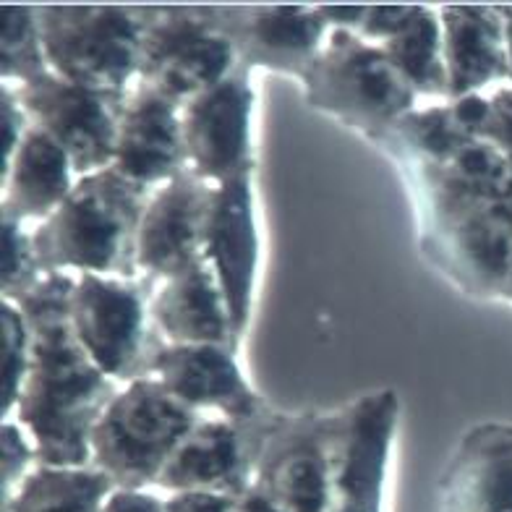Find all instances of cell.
Listing matches in <instances>:
<instances>
[{"instance_id":"cell-2","label":"cell","mask_w":512,"mask_h":512,"mask_svg":"<svg viewBox=\"0 0 512 512\" xmlns=\"http://www.w3.org/2000/svg\"><path fill=\"white\" fill-rule=\"evenodd\" d=\"M147 196L113 168L76 178L66 202L32 228L42 270L136 280L134 241Z\"/></svg>"},{"instance_id":"cell-6","label":"cell","mask_w":512,"mask_h":512,"mask_svg":"<svg viewBox=\"0 0 512 512\" xmlns=\"http://www.w3.org/2000/svg\"><path fill=\"white\" fill-rule=\"evenodd\" d=\"M196 416L155 377L131 379L105 405L92 432V465L113 486L149 489Z\"/></svg>"},{"instance_id":"cell-27","label":"cell","mask_w":512,"mask_h":512,"mask_svg":"<svg viewBox=\"0 0 512 512\" xmlns=\"http://www.w3.org/2000/svg\"><path fill=\"white\" fill-rule=\"evenodd\" d=\"M42 270L40 256L34 251L32 228L21 225L14 217L3 215V285L0 301L16 304L24 293L40 283Z\"/></svg>"},{"instance_id":"cell-3","label":"cell","mask_w":512,"mask_h":512,"mask_svg":"<svg viewBox=\"0 0 512 512\" xmlns=\"http://www.w3.org/2000/svg\"><path fill=\"white\" fill-rule=\"evenodd\" d=\"M421 207V246L465 293L510 301L512 199H479L411 173Z\"/></svg>"},{"instance_id":"cell-17","label":"cell","mask_w":512,"mask_h":512,"mask_svg":"<svg viewBox=\"0 0 512 512\" xmlns=\"http://www.w3.org/2000/svg\"><path fill=\"white\" fill-rule=\"evenodd\" d=\"M110 168L147 194L186 170L181 105L134 84L118 118Z\"/></svg>"},{"instance_id":"cell-13","label":"cell","mask_w":512,"mask_h":512,"mask_svg":"<svg viewBox=\"0 0 512 512\" xmlns=\"http://www.w3.org/2000/svg\"><path fill=\"white\" fill-rule=\"evenodd\" d=\"M254 89L246 68L181 105L186 168L209 186L254 170Z\"/></svg>"},{"instance_id":"cell-31","label":"cell","mask_w":512,"mask_h":512,"mask_svg":"<svg viewBox=\"0 0 512 512\" xmlns=\"http://www.w3.org/2000/svg\"><path fill=\"white\" fill-rule=\"evenodd\" d=\"M236 494L176 492L165 497V512H233Z\"/></svg>"},{"instance_id":"cell-5","label":"cell","mask_w":512,"mask_h":512,"mask_svg":"<svg viewBox=\"0 0 512 512\" xmlns=\"http://www.w3.org/2000/svg\"><path fill=\"white\" fill-rule=\"evenodd\" d=\"M37 19L53 74L115 95L134 87L144 37L142 8L42 3Z\"/></svg>"},{"instance_id":"cell-30","label":"cell","mask_w":512,"mask_h":512,"mask_svg":"<svg viewBox=\"0 0 512 512\" xmlns=\"http://www.w3.org/2000/svg\"><path fill=\"white\" fill-rule=\"evenodd\" d=\"M0 463H3V494L14 492L37 465L32 437L16 418H3L0 426Z\"/></svg>"},{"instance_id":"cell-35","label":"cell","mask_w":512,"mask_h":512,"mask_svg":"<svg viewBox=\"0 0 512 512\" xmlns=\"http://www.w3.org/2000/svg\"><path fill=\"white\" fill-rule=\"evenodd\" d=\"M499 11H502V16H505L507 32H510V37H512V6H499Z\"/></svg>"},{"instance_id":"cell-38","label":"cell","mask_w":512,"mask_h":512,"mask_svg":"<svg viewBox=\"0 0 512 512\" xmlns=\"http://www.w3.org/2000/svg\"><path fill=\"white\" fill-rule=\"evenodd\" d=\"M507 304H510V306H512V293H510V301H507Z\"/></svg>"},{"instance_id":"cell-18","label":"cell","mask_w":512,"mask_h":512,"mask_svg":"<svg viewBox=\"0 0 512 512\" xmlns=\"http://www.w3.org/2000/svg\"><path fill=\"white\" fill-rule=\"evenodd\" d=\"M439 8L447 100L484 95L507 84L510 32L499 6L445 3Z\"/></svg>"},{"instance_id":"cell-15","label":"cell","mask_w":512,"mask_h":512,"mask_svg":"<svg viewBox=\"0 0 512 512\" xmlns=\"http://www.w3.org/2000/svg\"><path fill=\"white\" fill-rule=\"evenodd\" d=\"M149 377L196 416L228 418L246 429L264 413V400L243 377L233 345L162 343L152 356Z\"/></svg>"},{"instance_id":"cell-16","label":"cell","mask_w":512,"mask_h":512,"mask_svg":"<svg viewBox=\"0 0 512 512\" xmlns=\"http://www.w3.org/2000/svg\"><path fill=\"white\" fill-rule=\"evenodd\" d=\"M212 186L189 168L147 196L134 241L136 283L155 288L202 254L204 215Z\"/></svg>"},{"instance_id":"cell-25","label":"cell","mask_w":512,"mask_h":512,"mask_svg":"<svg viewBox=\"0 0 512 512\" xmlns=\"http://www.w3.org/2000/svg\"><path fill=\"white\" fill-rule=\"evenodd\" d=\"M418 176L479 199H512V162L497 147L471 139L442 162L400 160Z\"/></svg>"},{"instance_id":"cell-1","label":"cell","mask_w":512,"mask_h":512,"mask_svg":"<svg viewBox=\"0 0 512 512\" xmlns=\"http://www.w3.org/2000/svg\"><path fill=\"white\" fill-rule=\"evenodd\" d=\"M32 361L14 411L40 465H92V432L121 387L76 343L68 319L29 324Z\"/></svg>"},{"instance_id":"cell-23","label":"cell","mask_w":512,"mask_h":512,"mask_svg":"<svg viewBox=\"0 0 512 512\" xmlns=\"http://www.w3.org/2000/svg\"><path fill=\"white\" fill-rule=\"evenodd\" d=\"M458 512H512V424L486 421L460 439L442 481Z\"/></svg>"},{"instance_id":"cell-4","label":"cell","mask_w":512,"mask_h":512,"mask_svg":"<svg viewBox=\"0 0 512 512\" xmlns=\"http://www.w3.org/2000/svg\"><path fill=\"white\" fill-rule=\"evenodd\" d=\"M301 87L309 108L382 144L418 108L416 89L387 53L345 29H332Z\"/></svg>"},{"instance_id":"cell-19","label":"cell","mask_w":512,"mask_h":512,"mask_svg":"<svg viewBox=\"0 0 512 512\" xmlns=\"http://www.w3.org/2000/svg\"><path fill=\"white\" fill-rule=\"evenodd\" d=\"M356 34L387 53V58L400 68V74L411 81L418 97L447 100L442 24L437 6L366 3L364 21Z\"/></svg>"},{"instance_id":"cell-28","label":"cell","mask_w":512,"mask_h":512,"mask_svg":"<svg viewBox=\"0 0 512 512\" xmlns=\"http://www.w3.org/2000/svg\"><path fill=\"white\" fill-rule=\"evenodd\" d=\"M3 327V416L14 411L32 361V327L11 301H0Z\"/></svg>"},{"instance_id":"cell-12","label":"cell","mask_w":512,"mask_h":512,"mask_svg":"<svg viewBox=\"0 0 512 512\" xmlns=\"http://www.w3.org/2000/svg\"><path fill=\"white\" fill-rule=\"evenodd\" d=\"M204 14L230 40L238 66L264 68L298 81L332 32L319 8L304 3L204 6Z\"/></svg>"},{"instance_id":"cell-7","label":"cell","mask_w":512,"mask_h":512,"mask_svg":"<svg viewBox=\"0 0 512 512\" xmlns=\"http://www.w3.org/2000/svg\"><path fill=\"white\" fill-rule=\"evenodd\" d=\"M68 327L92 364L123 384L149 377L162 345L149 322V293L126 277L76 275Z\"/></svg>"},{"instance_id":"cell-22","label":"cell","mask_w":512,"mask_h":512,"mask_svg":"<svg viewBox=\"0 0 512 512\" xmlns=\"http://www.w3.org/2000/svg\"><path fill=\"white\" fill-rule=\"evenodd\" d=\"M71 157L37 126H29L14 155L3 160L0 207L27 228L45 223L66 202L76 183Z\"/></svg>"},{"instance_id":"cell-20","label":"cell","mask_w":512,"mask_h":512,"mask_svg":"<svg viewBox=\"0 0 512 512\" xmlns=\"http://www.w3.org/2000/svg\"><path fill=\"white\" fill-rule=\"evenodd\" d=\"M149 322L162 343L236 348L223 290L202 254L149 288Z\"/></svg>"},{"instance_id":"cell-26","label":"cell","mask_w":512,"mask_h":512,"mask_svg":"<svg viewBox=\"0 0 512 512\" xmlns=\"http://www.w3.org/2000/svg\"><path fill=\"white\" fill-rule=\"evenodd\" d=\"M48 71L37 6L3 3L0 6V81L21 87Z\"/></svg>"},{"instance_id":"cell-10","label":"cell","mask_w":512,"mask_h":512,"mask_svg":"<svg viewBox=\"0 0 512 512\" xmlns=\"http://www.w3.org/2000/svg\"><path fill=\"white\" fill-rule=\"evenodd\" d=\"M400 421V395L369 390L332 411L327 512H382L387 468Z\"/></svg>"},{"instance_id":"cell-8","label":"cell","mask_w":512,"mask_h":512,"mask_svg":"<svg viewBox=\"0 0 512 512\" xmlns=\"http://www.w3.org/2000/svg\"><path fill=\"white\" fill-rule=\"evenodd\" d=\"M142 11L144 37L136 84L183 105L241 68L230 40L207 19L204 8Z\"/></svg>"},{"instance_id":"cell-32","label":"cell","mask_w":512,"mask_h":512,"mask_svg":"<svg viewBox=\"0 0 512 512\" xmlns=\"http://www.w3.org/2000/svg\"><path fill=\"white\" fill-rule=\"evenodd\" d=\"M102 512H165V497H157L149 489L113 486L105 497Z\"/></svg>"},{"instance_id":"cell-9","label":"cell","mask_w":512,"mask_h":512,"mask_svg":"<svg viewBox=\"0 0 512 512\" xmlns=\"http://www.w3.org/2000/svg\"><path fill=\"white\" fill-rule=\"evenodd\" d=\"M256 437L249 486L280 512L330 510L332 411L270 416L256 426Z\"/></svg>"},{"instance_id":"cell-36","label":"cell","mask_w":512,"mask_h":512,"mask_svg":"<svg viewBox=\"0 0 512 512\" xmlns=\"http://www.w3.org/2000/svg\"><path fill=\"white\" fill-rule=\"evenodd\" d=\"M507 84L512 87V37H510V66H507Z\"/></svg>"},{"instance_id":"cell-34","label":"cell","mask_w":512,"mask_h":512,"mask_svg":"<svg viewBox=\"0 0 512 512\" xmlns=\"http://www.w3.org/2000/svg\"><path fill=\"white\" fill-rule=\"evenodd\" d=\"M233 512H280V510H277L275 502L264 497L259 489L246 486V489L236 497V507H233Z\"/></svg>"},{"instance_id":"cell-14","label":"cell","mask_w":512,"mask_h":512,"mask_svg":"<svg viewBox=\"0 0 512 512\" xmlns=\"http://www.w3.org/2000/svg\"><path fill=\"white\" fill-rule=\"evenodd\" d=\"M202 256L215 272L228 306L233 343L249 327L259 272V228L254 209V170L217 183L204 215Z\"/></svg>"},{"instance_id":"cell-11","label":"cell","mask_w":512,"mask_h":512,"mask_svg":"<svg viewBox=\"0 0 512 512\" xmlns=\"http://www.w3.org/2000/svg\"><path fill=\"white\" fill-rule=\"evenodd\" d=\"M16 95L27 110L32 126L45 131L66 149V155L74 162L76 176L81 178L110 168L115 131L126 95L81 87L53 71L16 87Z\"/></svg>"},{"instance_id":"cell-21","label":"cell","mask_w":512,"mask_h":512,"mask_svg":"<svg viewBox=\"0 0 512 512\" xmlns=\"http://www.w3.org/2000/svg\"><path fill=\"white\" fill-rule=\"evenodd\" d=\"M251 452L243 426L228 418L202 416L170 452L157 476V489L176 492L241 494L249 486Z\"/></svg>"},{"instance_id":"cell-29","label":"cell","mask_w":512,"mask_h":512,"mask_svg":"<svg viewBox=\"0 0 512 512\" xmlns=\"http://www.w3.org/2000/svg\"><path fill=\"white\" fill-rule=\"evenodd\" d=\"M476 139L497 147L512 162V87L502 84L484 92L476 115Z\"/></svg>"},{"instance_id":"cell-33","label":"cell","mask_w":512,"mask_h":512,"mask_svg":"<svg viewBox=\"0 0 512 512\" xmlns=\"http://www.w3.org/2000/svg\"><path fill=\"white\" fill-rule=\"evenodd\" d=\"M319 14L324 16V21L330 24V29H345V32H358L361 21L366 14V3H358V6H343V3H317Z\"/></svg>"},{"instance_id":"cell-37","label":"cell","mask_w":512,"mask_h":512,"mask_svg":"<svg viewBox=\"0 0 512 512\" xmlns=\"http://www.w3.org/2000/svg\"><path fill=\"white\" fill-rule=\"evenodd\" d=\"M442 512H458V510H455V507H452L450 502H445V499H442Z\"/></svg>"},{"instance_id":"cell-24","label":"cell","mask_w":512,"mask_h":512,"mask_svg":"<svg viewBox=\"0 0 512 512\" xmlns=\"http://www.w3.org/2000/svg\"><path fill=\"white\" fill-rule=\"evenodd\" d=\"M113 481L95 465H34V471L3 494V512H102Z\"/></svg>"}]
</instances>
